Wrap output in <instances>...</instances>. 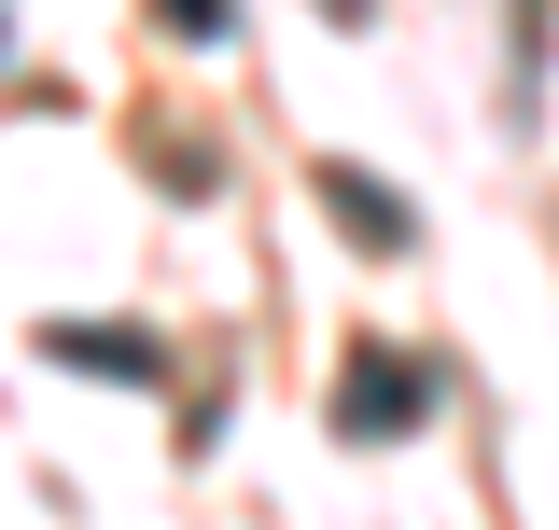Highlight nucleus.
I'll return each instance as SVG.
<instances>
[{
    "mask_svg": "<svg viewBox=\"0 0 559 530\" xmlns=\"http://www.w3.org/2000/svg\"><path fill=\"white\" fill-rule=\"evenodd\" d=\"M419 419H433V363L364 349V363H349V392H336V433H349V447H378V433H419Z\"/></svg>",
    "mask_w": 559,
    "mask_h": 530,
    "instance_id": "obj_1",
    "label": "nucleus"
},
{
    "mask_svg": "<svg viewBox=\"0 0 559 530\" xmlns=\"http://www.w3.org/2000/svg\"><path fill=\"white\" fill-rule=\"evenodd\" d=\"M322 209H336L364 252H406V238H419V209H406V196H378L364 168H322Z\"/></svg>",
    "mask_w": 559,
    "mask_h": 530,
    "instance_id": "obj_2",
    "label": "nucleus"
},
{
    "mask_svg": "<svg viewBox=\"0 0 559 530\" xmlns=\"http://www.w3.org/2000/svg\"><path fill=\"white\" fill-rule=\"evenodd\" d=\"M43 363H84V377H154V335H127V322H43Z\"/></svg>",
    "mask_w": 559,
    "mask_h": 530,
    "instance_id": "obj_3",
    "label": "nucleus"
},
{
    "mask_svg": "<svg viewBox=\"0 0 559 530\" xmlns=\"http://www.w3.org/2000/svg\"><path fill=\"white\" fill-rule=\"evenodd\" d=\"M168 14H182V28H210V43H224V28H238V14H224V0H168Z\"/></svg>",
    "mask_w": 559,
    "mask_h": 530,
    "instance_id": "obj_4",
    "label": "nucleus"
}]
</instances>
